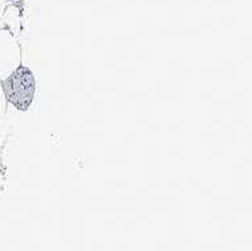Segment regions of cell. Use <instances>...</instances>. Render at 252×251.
Returning a JSON list of instances; mask_svg holds the SVG:
<instances>
[{"mask_svg": "<svg viewBox=\"0 0 252 251\" xmlns=\"http://www.w3.org/2000/svg\"><path fill=\"white\" fill-rule=\"evenodd\" d=\"M3 87L8 104L20 110H26L31 105L35 94V79L30 70L20 66L3 82Z\"/></svg>", "mask_w": 252, "mask_h": 251, "instance_id": "obj_1", "label": "cell"}, {"mask_svg": "<svg viewBox=\"0 0 252 251\" xmlns=\"http://www.w3.org/2000/svg\"><path fill=\"white\" fill-rule=\"evenodd\" d=\"M22 66V50L18 39L8 29H0V81L14 74Z\"/></svg>", "mask_w": 252, "mask_h": 251, "instance_id": "obj_2", "label": "cell"}, {"mask_svg": "<svg viewBox=\"0 0 252 251\" xmlns=\"http://www.w3.org/2000/svg\"><path fill=\"white\" fill-rule=\"evenodd\" d=\"M7 107H8V101H7V97H5L3 82L0 81V121L3 120V117L7 113Z\"/></svg>", "mask_w": 252, "mask_h": 251, "instance_id": "obj_3", "label": "cell"}]
</instances>
